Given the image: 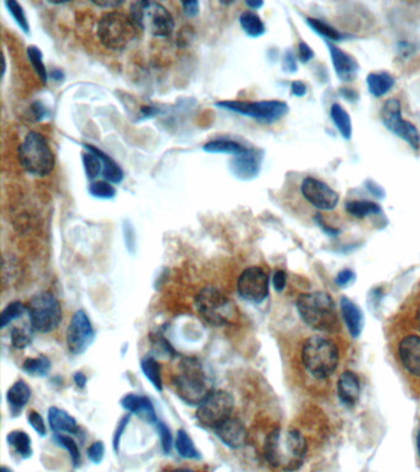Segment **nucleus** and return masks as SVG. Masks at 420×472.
I'll return each instance as SVG.
<instances>
[{"label": "nucleus", "instance_id": "42", "mask_svg": "<svg viewBox=\"0 0 420 472\" xmlns=\"http://www.w3.org/2000/svg\"><path fill=\"white\" fill-rule=\"evenodd\" d=\"M10 338H11V343L15 348H26V347L31 345V341H33V336L30 335V332L26 331L25 328H14L11 330V335H10Z\"/></svg>", "mask_w": 420, "mask_h": 472}, {"label": "nucleus", "instance_id": "39", "mask_svg": "<svg viewBox=\"0 0 420 472\" xmlns=\"http://www.w3.org/2000/svg\"><path fill=\"white\" fill-rule=\"evenodd\" d=\"M5 6H6V9H8V11L11 14V16H13L15 23L19 25L20 28H21L25 33H30V25H28V18H26V15H25L23 6H21L18 1H15V0L5 1Z\"/></svg>", "mask_w": 420, "mask_h": 472}, {"label": "nucleus", "instance_id": "10", "mask_svg": "<svg viewBox=\"0 0 420 472\" xmlns=\"http://www.w3.org/2000/svg\"><path fill=\"white\" fill-rule=\"evenodd\" d=\"M218 108H225L228 111L239 113L246 117H251L256 121L264 122V123H274L288 113V103L278 100H270V101H221L216 103Z\"/></svg>", "mask_w": 420, "mask_h": 472}, {"label": "nucleus", "instance_id": "34", "mask_svg": "<svg viewBox=\"0 0 420 472\" xmlns=\"http://www.w3.org/2000/svg\"><path fill=\"white\" fill-rule=\"evenodd\" d=\"M23 370L33 376H46L51 370V360L45 355L36 358H28L23 364Z\"/></svg>", "mask_w": 420, "mask_h": 472}, {"label": "nucleus", "instance_id": "59", "mask_svg": "<svg viewBox=\"0 0 420 472\" xmlns=\"http://www.w3.org/2000/svg\"><path fill=\"white\" fill-rule=\"evenodd\" d=\"M171 472H194L193 470H190V468H175V470H173Z\"/></svg>", "mask_w": 420, "mask_h": 472}, {"label": "nucleus", "instance_id": "6", "mask_svg": "<svg viewBox=\"0 0 420 472\" xmlns=\"http://www.w3.org/2000/svg\"><path fill=\"white\" fill-rule=\"evenodd\" d=\"M138 31L131 16L121 11H109L103 15L96 28L100 42L113 51L127 47L137 38Z\"/></svg>", "mask_w": 420, "mask_h": 472}, {"label": "nucleus", "instance_id": "45", "mask_svg": "<svg viewBox=\"0 0 420 472\" xmlns=\"http://www.w3.org/2000/svg\"><path fill=\"white\" fill-rule=\"evenodd\" d=\"M105 445L103 442H94L88 449V458L94 464H100L104 460Z\"/></svg>", "mask_w": 420, "mask_h": 472}, {"label": "nucleus", "instance_id": "13", "mask_svg": "<svg viewBox=\"0 0 420 472\" xmlns=\"http://www.w3.org/2000/svg\"><path fill=\"white\" fill-rule=\"evenodd\" d=\"M237 288L241 298L249 303L260 304L269 295V276L260 267H249L242 272Z\"/></svg>", "mask_w": 420, "mask_h": 472}, {"label": "nucleus", "instance_id": "8", "mask_svg": "<svg viewBox=\"0 0 420 472\" xmlns=\"http://www.w3.org/2000/svg\"><path fill=\"white\" fill-rule=\"evenodd\" d=\"M196 309L201 318L212 326H225L236 316L231 300L215 287L203 288L196 297Z\"/></svg>", "mask_w": 420, "mask_h": 472}, {"label": "nucleus", "instance_id": "60", "mask_svg": "<svg viewBox=\"0 0 420 472\" xmlns=\"http://www.w3.org/2000/svg\"><path fill=\"white\" fill-rule=\"evenodd\" d=\"M1 472H13V470H10L9 468H6V466H1V470H0Z\"/></svg>", "mask_w": 420, "mask_h": 472}, {"label": "nucleus", "instance_id": "37", "mask_svg": "<svg viewBox=\"0 0 420 472\" xmlns=\"http://www.w3.org/2000/svg\"><path fill=\"white\" fill-rule=\"evenodd\" d=\"M307 24L310 28H313L314 33L321 35L323 38H327V41H339L340 38H343V35L336 30V28L327 24L324 21L319 19H314V18H307Z\"/></svg>", "mask_w": 420, "mask_h": 472}, {"label": "nucleus", "instance_id": "30", "mask_svg": "<svg viewBox=\"0 0 420 472\" xmlns=\"http://www.w3.org/2000/svg\"><path fill=\"white\" fill-rule=\"evenodd\" d=\"M331 117L340 134L344 137L345 139H350L353 134V125L349 113L345 111V108L339 103H334L331 108Z\"/></svg>", "mask_w": 420, "mask_h": 472}, {"label": "nucleus", "instance_id": "3", "mask_svg": "<svg viewBox=\"0 0 420 472\" xmlns=\"http://www.w3.org/2000/svg\"><path fill=\"white\" fill-rule=\"evenodd\" d=\"M174 388L178 396L190 406H198L215 391L211 379L196 358H184L180 363V373L174 378Z\"/></svg>", "mask_w": 420, "mask_h": 472}, {"label": "nucleus", "instance_id": "20", "mask_svg": "<svg viewBox=\"0 0 420 472\" xmlns=\"http://www.w3.org/2000/svg\"><path fill=\"white\" fill-rule=\"evenodd\" d=\"M338 396L341 403L346 407H353L358 403L361 393V385L360 379L351 370H346L340 375L338 380Z\"/></svg>", "mask_w": 420, "mask_h": 472}, {"label": "nucleus", "instance_id": "22", "mask_svg": "<svg viewBox=\"0 0 420 472\" xmlns=\"http://www.w3.org/2000/svg\"><path fill=\"white\" fill-rule=\"evenodd\" d=\"M48 423L56 434L68 433L76 435L79 433V427L76 418L58 407H51L48 410Z\"/></svg>", "mask_w": 420, "mask_h": 472}, {"label": "nucleus", "instance_id": "53", "mask_svg": "<svg viewBox=\"0 0 420 472\" xmlns=\"http://www.w3.org/2000/svg\"><path fill=\"white\" fill-rule=\"evenodd\" d=\"M33 113L35 115V117L38 121H41L46 115H47V111H46V108L43 106L41 103H35L33 105Z\"/></svg>", "mask_w": 420, "mask_h": 472}, {"label": "nucleus", "instance_id": "11", "mask_svg": "<svg viewBox=\"0 0 420 472\" xmlns=\"http://www.w3.org/2000/svg\"><path fill=\"white\" fill-rule=\"evenodd\" d=\"M234 410V398L225 390H215L198 406L196 418L208 428L215 430L218 425L232 417Z\"/></svg>", "mask_w": 420, "mask_h": 472}, {"label": "nucleus", "instance_id": "16", "mask_svg": "<svg viewBox=\"0 0 420 472\" xmlns=\"http://www.w3.org/2000/svg\"><path fill=\"white\" fill-rule=\"evenodd\" d=\"M215 434L217 435L218 439L228 448L241 449L246 444L248 439V432L244 425L238 418L229 417L228 420L222 422L215 428Z\"/></svg>", "mask_w": 420, "mask_h": 472}, {"label": "nucleus", "instance_id": "57", "mask_svg": "<svg viewBox=\"0 0 420 472\" xmlns=\"http://www.w3.org/2000/svg\"><path fill=\"white\" fill-rule=\"evenodd\" d=\"M249 8H251V10H258L259 8H261L263 5H264V3L263 1H255V0H248L246 3Z\"/></svg>", "mask_w": 420, "mask_h": 472}, {"label": "nucleus", "instance_id": "38", "mask_svg": "<svg viewBox=\"0 0 420 472\" xmlns=\"http://www.w3.org/2000/svg\"><path fill=\"white\" fill-rule=\"evenodd\" d=\"M28 57L31 66H33V69L36 71V74L38 75V78L41 79L43 84H46L50 74H48L45 63H43L42 52L40 51L38 47H35V46H30L28 48Z\"/></svg>", "mask_w": 420, "mask_h": 472}, {"label": "nucleus", "instance_id": "32", "mask_svg": "<svg viewBox=\"0 0 420 472\" xmlns=\"http://www.w3.org/2000/svg\"><path fill=\"white\" fill-rule=\"evenodd\" d=\"M141 369L157 391H163L161 365L153 357H146L141 360Z\"/></svg>", "mask_w": 420, "mask_h": 472}, {"label": "nucleus", "instance_id": "17", "mask_svg": "<svg viewBox=\"0 0 420 472\" xmlns=\"http://www.w3.org/2000/svg\"><path fill=\"white\" fill-rule=\"evenodd\" d=\"M261 166V153L259 150L248 149L246 153L237 155L231 161L232 173L241 180H251L258 176Z\"/></svg>", "mask_w": 420, "mask_h": 472}, {"label": "nucleus", "instance_id": "40", "mask_svg": "<svg viewBox=\"0 0 420 472\" xmlns=\"http://www.w3.org/2000/svg\"><path fill=\"white\" fill-rule=\"evenodd\" d=\"M55 440H56L57 444L66 449L67 451L71 455L72 461L74 464V466H78L81 464V450L78 448L74 439H72L69 435L56 434L55 435Z\"/></svg>", "mask_w": 420, "mask_h": 472}, {"label": "nucleus", "instance_id": "33", "mask_svg": "<svg viewBox=\"0 0 420 472\" xmlns=\"http://www.w3.org/2000/svg\"><path fill=\"white\" fill-rule=\"evenodd\" d=\"M345 208L355 218H365L368 215L381 213V207L371 201H350L345 205Z\"/></svg>", "mask_w": 420, "mask_h": 472}, {"label": "nucleus", "instance_id": "44", "mask_svg": "<svg viewBox=\"0 0 420 472\" xmlns=\"http://www.w3.org/2000/svg\"><path fill=\"white\" fill-rule=\"evenodd\" d=\"M28 421L30 425L33 427V430H36V433L41 437H46L47 434V428H46V423L43 421L42 416L36 411H30L28 413Z\"/></svg>", "mask_w": 420, "mask_h": 472}, {"label": "nucleus", "instance_id": "1", "mask_svg": "<svg viewBox=\"0 0 420 472\" xmlns=\"http://www.w3.org/2000/svg\"><path fill=\"white\" fill-rule=\"evenodd\" d=\"M307 451V439L300 430L293 428H275L265 439V459L271 468L280 471L298 470Z\"/></svg>", "mask_w": 420, "mask_h": 472}, {"label": "nucleus", "instance_id": "31", "mask_svg": "<svg viewBox=\"0 0 420 472\" xmlns=\"http://www.w3.org/2000/svg\"><path fill=\"white\" fill-rule=\"evenodd\" d=\"M175 448L181 458L190 459V460L201 459V454L195 447L194 442L186 430H180L178 432L176 440H175Z\"/></svg>", "mask_w": 420, "mask_h": 472}, {"label": "nucleus", "instance_id": "36", "mask_svg": "<svg viewBox=\"0 0 420 472\" xmlns=\"http://www.w3.org/2000/svg\"><path fill=\"white\" fill-rule=\"evenodd\" d=\"M28 310V309H26V306L21 301H13V303H10L3 310V313H1L0 326H1V328L9 326L10 323H14L15 320L23 318V315H25V313Z\"/></svg>", "mask_w": 420, "mask_h": 472}, {"label": "nucleus", "instance_id": "58", "mask_svg": "<svg viewBox=\"0 0 420 472\" xmlns=\"http://www.w3.org/2000/svg\"><path fill=\"white\" fill-rule=\"evenodd\" d=\"M416 449H418V455H419L420 458V430L418 435H416Z\"/></svg>", "mask_w": 420, "mask_h": 472}, {"label": "nucleus", "instance_id": "14", "mask_svg": "<svg viewBox=\"0 0 420 472\" xmlns=\"http://www.w3.org/2000/svg\"><path fill=\"white\" fill-rule=\"evenodd\" d=\"M95 340V331L90 318L83 310H78L67 330V347L73 355L86 352Z\"/></svg>", "mask_w": 420, "mask_h": 472}, {"label": "nucleus", "instance_id": "26", "mask_svg": "<svg viewBox=\"0 0 420 472\" xmlns=\"http://www.w3.org/2000/svg\"><path fill=\"white\" fill-rule=\"evenodd\" d=\"M366 83H368V91L373 96L381 98L392 89L395 79L392 75L387 71H378V73H370L368 75Z\"/></svg>", "mask_w": 420, "mask_h": 472}, {"label": "nucleus", "instance_id": "55", "mask_svg": "<svg viewBox=\"0 0 420 472\" xmlns=\"http://www.w3.org/2000/svg\"><path fill=\"white\" fill-rule=\"evenodd\" d=\"M94 4L100 8H115L123 4V1H94Z\"/></svg>", "mask_w": 420, "mask_h": 472}, {"label": "nucleus", "instance_id": "2", "mask_svg": "<svg viewBox=\"0 0 420 472\" xmlns=\"http://www.w3.org/2000/svg\"><path fill=\"white\" fill-rule=\"evenodd\" d=\"M302 363L308 374L324 380L336 373L339 350L336 342L323 335L308 337L302 347Z\"/></svg>", "mask_w": 420, "mask_h": 472}, {"label": "nucleus", "instance_id": "4", "mask_svg": "<svg viewBox=\"0 0 420 472\" xmlns=\"http://www.w3.org/2000/svg\"><path fill=\"white\" fill-rule=\"evenodd\" d=\"M297 310L303 323L317 331H331L338 325L336 303L324 292H312L298 297Z\"/></svg>", "mask_w": 420, "mask_h": 472}, {"label": "nucleus", "instance_id": "28", "mask_svg": "<svg viewBox=\"0 0 420 472\" xmlns=\"http://www.w3.org/2000/svg\"><path fill=\"white\" fill-rule=\"evenodd\" d=\"M203 150L208 153H222V154L241 155L246 153L248 148L241 143L231 139H215L205 144Z\"/></svg>", "mask_w": 420, "mask_h": 472}, {"label": "nucleus", "instance_id": "15", "mask_svg": "<svg viewBox=\"0 0 420 472\" xmlns=\"http://www.w3.org/2000/svg\"><path fill=\"white\" fill-rule=\"evenodd\" d=\"M301 192L310 205L321 211H333L339 203V195L329 185L312 176L303 180Z\"/></svg>", "mask_w": 420, "mask_h": 472}, {"label": "nucleus", "instance_id": "7", "mask_svg": "<svg viewBox=\"0 0 420 472\" xmlns=\"http://www.w3.org/2000/svg\"><path fill=\"white\" fill-rule=\"evenodd\" d=\"M20 164L33 176L42 178L51 173L56 159L46 137L38 132H30L19 146Z\"/></svg>", "mask_w": 420, "mask_h": 472}, {"label": "nucleus", "instance_id": "23", "mask_svg": "<svg viewBox=\"0 0 420 472\" xmlns=\"http://www.w3.org/2000/svg\"><path fill=\"white\" fill-rule=\"evenodd\" d=\"M340 309H341V315L344 318L345 325L349 330L351 336L359 337L364 328V315L361 309L355 304L353 300L348 298H341L340 301Z\"/></svg>", "mask_w": 420, "mask_h": 472}, {"label": "nucleus", "instance_id": "50", "mask_svg": "<svg viewBox=\"0 0 420 472\" xmlns=\"http://www.w3.org/2000/svg\"><path fill=\"white\" fill-rule=\"evenodd\" d=\"M283 68L286 71H297V64H296V58L293 52L288 51L285 53L283 57Z\"/></svg>", "mask_w": 420, "mask_h": 472}, {"label": "nucleus", "instance_id": "9", "mask_svg": "<svg viewBox=\"0 0 420 472\" xmlns=\"http://www.w3.org/2000/svg\"><path fill=\"white\" fill-rule=\"evenodd\" d=\"M28 318L33 331L48 333L62 323V308L55 295L47 292L35 295L28 306Z\"/></svg>", "mask_w": 420, "mask_h": 472}, {"label": "nucleus", "instance_id": "48", "mask_svg": "<svg viewBox=\"0 0 420 472\" xmlns=\"http://www.w3.org/2000/svg\"><path fill=\"white\" fill-rule=\"evenodd\" d=\"M313 57V51L306 42H300L298 45V58L302 63H307L311 61Z\"/></svg>", "mask_w": 420, "mask_h": 472}, {"label": "nucleus", "instance_id": "19", "mask_svg": "<svg viewBox=\"0 0 420 472\" xmlns=\"http://www.w3.org/2000/svg\"><path fill=\"white\" fill-rule=\"evenodd\" d=\"M327 45L338 78L341 81H353L359 71V64L356 59L329 41H327Z\"/></svg>", "mask_w": 420, "mask_h": 472}, {"label": "nucleus", "instance_id": "18", "mask_svg": "<svg viewBox=\"0 0 420 472\" xmlns=\"http://www.w3.org/2000/svg\"><path fill=\"white\" fill-rule=\"evenodd\" d=\"M398 355L407 372L414 376H420V336L409 335L404 337L399 342Z\"/></svg>", "mask_w": 420, "mask_h": 472}, {"label": "nucleus", "instance_id": "56", "mask_svg": "<svg viewBox=\"0 0 420 472\" xmlns=\"http://www.w3.org/2000/svg\"><path fill=\"white\" fill-rule=\"evenodd\" d=\"M50 78L58 81V80H62L64 78V74H63V71H59V69H53L52 71H50Z\"/></svg>", "mask_w": 420, "mask_h": 472}, {"label": "nucleus", "instance_id": "35", "mask_svg": "<svg viewBox=\"0 0 420 472\" xmlns=\"http://www.w3.org/2000/svg\"><path fill=\"white\" fill-rule=\"evenodd\" d=\"M85 148V146H84ZM86 151L81 154L83 156V165H84L85 173L90 181H94L95 178H99L100 173L103 175V161L98 154H95L93 150L85 148Z\"/></svg>", "mask_w": 420, "mask_h": 472}, {"label": "nucleus", "instance_id": "24", "mask_svg": "<svg viewBox=\"0 0 420 472\" xmlns=\"http://www.w3.org/2000/svg\"><path fill=\"white\" fill-rule=\"evenodd\" d=\"M31 398V388L24 380H18L13 384V386L8 390L6 393V401L9 405L10 411L18 416L20 412L24 410L28 405V400Z\"/></svg>", "mask_w": 420, "mask_h": 472}, {"label": "nucleus", "instance_id": "12", "mask_svg": "<svg viewBox=\"0 0 420 472\" xmlns=\"http://www.w3.org/2000/svg\"><path fill=\"white\" fill-rule=\"evenodd\" d=\"M381 117H382L383 125L387 127L388 131L392 132L393 134H396L397 137L407 142L413 149H419V132L413 123L403 120L401 103L397 98H390L383 103Z\"/></svg>", "mask_w": 420, "mask_h": 472}, {"label": "nucleus", "instance_id": "21", "mask_svg": "<svg viewBox=\"0 0 420 472\" xmlns=\"http://www.w3.org/2000/svg\"><path fill=\"white\" fill-rule=\"evenodd\" d=\"M121 406L126 411L138 415L149 423H157L158 422L154 406H153L151 400L146 396L136 395V393H127L126 396L121 398Z\"/></svg>", "mask_w": 420, "mask_h": 472}, {"label": "nucleus", "instance_id": "43", "mask_svg": "<svg viewBox=\"0 0 420 472\" xmlns=\"http://www.w3.org/2000/svg\"><path fill=\"white\" fill-rule=\"evenodd\" d=\"M157 430L161 437V449L164 454L171 453L173 449V435L170 432L169 427L164 423V422L158 421L156 423Z\"/></svg>", "mask_w": 420, "mask_h": 472}, {"label": "nucleus", "instance_id": "5", "mask_svg": "<svg viewBox=\"0 0 420 472\" xmlns=\"http://www.w3.org/2000/svg\"><path fill=\"white\" fill-rule=\"evenodd\" d=\"M130 16L138 30L151 33L154 38H169L174 31V18L164 5L149 0H140L131 4Z\"/></svg>", "mask_w": 420, "mask_h": 472}, {"label": "nucleus", "instance_id": "41", "mask_svg": "<svg viewBox=\"0 0 420 472\" xmlns=\"http://www.w3.org/2000/svg\"><path fill=\"white\" fill-rule=\"evenodd\" d=\"M89 192L91 196L101 198V200H111L116 196V190L108 181H94V183H91L89 186Z\"/></svg>", "mask_w": 420, "mask_h": 472}, {"label": "nucleus", "instance_id": "29", "mask_svg": "<svg viewBox=\"0 0 420 472\" xmlns=\"http://www.w3.org/2000/svg\"><path fill=\"white\" fill-rule=\"evenodd\" d=\"M239 23L244 33L251 38H260L265 33V25L263 20L259 15L251 10H246L242 13L239 16Z\"/></svg>", "mask_w": 420, "mask_h": 472}, {"label": "nucleus", "instance_id": "54", "mask_svg": "<svg viewBox=\"0 0 420 472\" xmlns=\"http://www.w3.org/2000/svg\"><path fill=\"white\" fill-rule=\"evenodd\" d=\"M86 376H85L83 373H81V372H78V373H76V375H74V383H76V386L79 388H84L85 385H86Z\"/></svg>", "mask_w": 420, "mask_h": 472}, {"label": "nucleus", "instance_id": "47", "mask_svg": "<svg viewBox=\"0 0 420 472\" xmlns=\"http://www.w3.org/2000/svg\"><path fill=\"white\" fill-rule=\"evenodd\" d=\"M354 272L350 271V270H343V271L339 272V275L336 276V283L339 285V287H345V285H348L349 283L354 281Z\"/></svg>", "mask_w": 420, "mask_h": 472}, {"label": "nucleus", "instance_id": "52", "mask_svg": "<svg viewBox=\"0 0 420 472\" xmlns=\"http://www.w3.org/2000/svg\"><path fill=\"white\" fill-rule=\"evenodd\" d=\"M291 90H293V94L296 95L298 98H302L307 93V86L303 84L302 81H293V85H291Z\"/></svg>", "mask_w": 420, "mask_h": 472}, {"label": "nucleus", "instance_id": "46", "mask_svg": "<svg viewBox=\"0 0 420 472\" xmlns=\"http://www.w3.org/2000/svg\"><path fill=\"white\" fill-rule=\"evenodd\" d=\"M128 422H130V416L123 417V420L120 421L118 425V430H116V433L113 435V449L115 451H118V445H120V440H121V437H123V432L126 430L127 427Z\"/></svg>", "mask_w": 420, "mask_h": 472}, {"label": "nucleus", "instance_id": "49", "mask_svg": "<svg viewBox=\"0 0 420 472\" xmlns=\"http://www.w3.org/2000/svg\"><path fill=\"white\" fill-rule=\"evenodd\" d=\"M286 282H288V277L286 273L283 271H276L273 277V284H274L275 289L278 292H283L286 287Z\"/></svg>", "mask_w": 420, "mask_h": 472}, {"label": "nucleus", "instance_id": "25", "mask_svg": "<svg viewBox=\"0 0 420 472\" xmlns=\"http://www.w3.org/2000/svg\"><path fill=\"white\" fill-rule=\"evenodd\" d=\"M85 148L93 150L95 154H98L101 161H103V176H104L105 181L110 183H120L123 180V168L118 166V163L110 158L109 155L105 154L103 150L96 148L94 145L84 144Z\"/></svg>", "mask_w": 420, "mask_h": 472}, {"label": "nucleus", "instance_id": "27", "mask_svg": "<svg viewBox=\"0 0 420 472\" xmlns=\"http://www.w3.org/2000/svg\"><path fill=\"white\" fill-rule=\"evenodd\" d=\"M8 444L14 449L15 453L23 459H30L33 456V444L30 435L24 430H13L6 435Z\"/></svg>", "mask_w": 420, "mask_h": 472}, {"label": "nucleus", "instance_id": "51", "mask_svg": "<svg viewBox=\"0 0 420 472\" xmlns=\"http://www.w3.org/2000/svg\"><path fill=\"white\" fill-rule=\"evenodd\" d=\"M198 8H200V3L198 1H184L183 3V10L184 14L189 18H194L198 14Z\"/></svg>", "mask_w": 420, "mask_h": 472}]
</instances>
